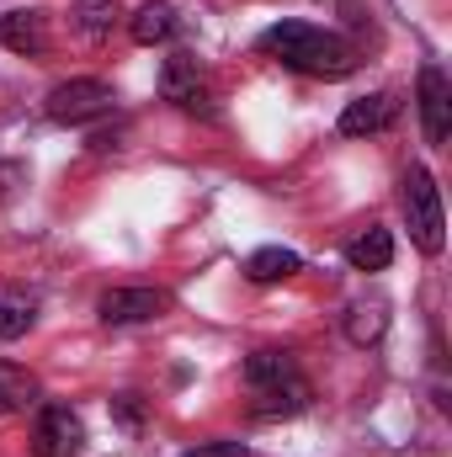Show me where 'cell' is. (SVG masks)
<instances>
[{"mask_svg": "<svg viewBox=\"0 0 452 457\" xmlns=\"http://www.w3.org/2000/svg\"><path fill=\"white\" fill-rule=\"evenodd\" d=\"M255 48L266 54V59H277L282 70H293V75H309V80H346L362 59H356V48L331 32V27H314V21H277V27H266L261 37H255Z\"/></svg>", "mask_w": 452, "mask_h": 457, "instance_id": "obj_1", "label": "cell"}, {"mask_svg": "<svg viewBox=\"0 0 452 457\" xmlns=\"http://www.w3.org/2000/svg\"><path fill=\"white\" fill-rule=\"evenodd\" d=\"M405 224H410V239L426 255H442V245H448V213H442L437 176L426 165H410L405 170Z\"/></svg>", "mask_w": 452, "mask_h": 457, "instance_id": "obj_2", "label": "cell"}, {"mask_svg": "<svg viewBox=\"0 0 452 457\" xmlns=\"http://www.w3.org/2000/svg\"><path fill=\"white\" fill-rule=\"evenodd\" d=\"M160 96L171 102V107H181V112L192 117H213V86H208V75L197 70V59L192 54H171L165 64H160Z\"/></svg>", "mask_w": 452, "mask_h": 457, "instance_id": "obj_3", "label": "cell"}, {"mask_svg": "<svg viewBox=\"0 0 452 457\" xmlns=\"http://www.w3.org/2000/svg\"><path fill=\"white\" fill-rule=\"evenodd\" d=\"M113 86L107 80H64V86H54L48 91V102H43V112L54 117V122H64V128H80V122H96V117L113 112Z\"/></svg>", "mask_w": 452, "mask_h": 457, "instance_id": "obj_4", "label": "cell"}, {"mask_svg": "<svg viewBox=\"0 0 452 457\" xmlns=\"http://www.w3.org/2000/svg\"><path fill=\"white\" fill-rule=\"evenodd\" d=\"M415 102H421V128H426V144L442 149L452 138V80L442 64H426L421 80H415Z\"/></svg>", "mask_w": 452, "mask_h": 457, "instance_id": "obj_5", "label": "cell"}, {"mask_svg": "<svg viewBox=\"0 0 452 457\" xmlns=\"http://www.w3.org/2000/svg\"><path fill=\"white\" fill-rule=\"evenodd\" d=\"M86 447V426L70 404H43L32 426V457H75Z\"/></svg>", "mask_w": 452, "mask_h": 457, "instance_id": "obj_6", "label": "cell"}, {"mask_svg": "<svg viewBox=\"0 0 452 457\" xmlns=\"http://www.w3.org/2000/svg\"><path fill=\"white\" fill-rule=\"evenodd\" d=\"M165 303L171 298L160 287H113V293H102L96 314H102V325H149L165 314Z\"/></svg>", "mask_w": 452, "mask_h": 457, "instance_id": "obj_7", "label": "cell"}, {"mask_svg": "<svg viewBox=\"0 0 452 457\" xmlns=\"http://www.w3.org/2000/svg\"><path fill=\"white\" fill-rule=\"evenodd\" d=\"M394 117H399V96L394 91H372V96H362V102H351L340 112V133L346 138H367V133H383Z\"/></svg>", "mask_w": 452, "mask_h": 457, "instance_id": "obj_8", "label": "cell"}, {"mask_svg": "<svg viewBox=\"0 0 452 457\" xmlns=\"http://www.w3.org/2000/svg\"><path fill=\"white\" fill-rule=\"evenodd\" d=\"M0 48L27 54V59L48 54V16L43 11H5L0 16Z\"/></svg>", "mask_w": 452, "mask_h": 457, "instance_id": "obj_9", "label": "cell"}, {"mask_svg": "<svg viewBox=\"0 0 452 457\" xmlns=\"http://www.w3.org/2000/svg\"><path fill=\"white\" fill-rule=\"evenodd\" d=\"M389 261H394V234L389 228H362L356 239H346V266L351 271H389Z\"/></svg>", "mask_w": 452, "mask_h": 457, "instance_id": "obj_10", "label": "cell"}, {"mask_svg": "<svg viewBox=\"0 0 452 457\" xmlns=\"http://www.w3.org/2000/svg\"><path fill=\"white\" fill-rule=\"evenodd\" d=\"M304 271V261H298V250H282V245H266V250H255L250 261H245V277L255 282V287H272V282H288V277H298Z\"/></svg>", "mask_w": 452, "mask_h": 457, "instance_id": "obj_11", "label": "cell"}, {"mask_svg": "<svg viewBox=\"0 0 452 457\" xmlns=\"http://www.w3.org/2000/svg\"><path fill=\"white\" fill-rule=\"evenodd\" d=\"M298 410H309V383H304V378H288V383H277V388H261L255 404H250V415H261V420L298 415Z\"/></svg>", "mask_w": 452, "mask_h": 457, "instance_id": "obj_12", "label": "cell"}, {"mask_svg": "<svg viewBox=\"0 0 452 457\" xmlns=\"http://www.w3.org/2000/svg\"><path fill=\"white\" fill-rule=\"evenodd\" d=\"M128 32H133V43H144V48L165 43V37L176 32V5H165V0H149V5H138V11L128 16Z\"/></svg>", "mask_w": 452, "mask_h": 457, "instance_id": "obj_13", "label": "cell"}, {"mask_svg": "<svg viewBox=\"0 0 452 457\" xmlns=\"http://www.w3.org/2000/svg\"><path fill=\"white\" fill-rule=\"evenodd\" d=\"M38 325V298L21 287H0V341H21Z\"/></svg>", "mask_w": 452, "mask_h": 457, "instance_id": "obj_14", "label": "cell"}, {"mask_svg": "<svg viewBox=\"0 0 452 457\" xmlns=\"http://www.w3.org/2000/svg\"><path fill=\"white\" fill-rule=\"evenodd\" d=\"M288 378H298V367H293V356L288 351H255V356H245V383L261 394V388H277V383H288Z\"/></svg>", "mask_w": 452, "mask_h": 457, "instance_id": "obj_15", "label": "cell"}, {"mask_svg": "<svg viewBox=\"0 0 452 457\" xmlns=\"http://www.w3.org/2000/svg\"><path fill=\"white\" fill-rule=\"evenodd\" d=\"M70 21H75L80 37L102 43V37H113V27L122 21V11H117V0H80V5L70 11Z\"/></svg>", "mask_w": 452, "mask_h": 457, "instance_id": "obj_16", "label": "cell"}, {"mask_svg": "<svg viewBox=\"0 0 452 457\" xmlns=\"http://www.w3.org/2000/svg\"><path fill=\"white\" fill-rule=\"evenodd\" d=\"M38 378L27 372V367H16V361H0V415H11V410H27V404H38Z\"/></svg>", "mask_w": 452, "mask_h": 457, "instance_id": "obj_17", "label": "cell"}, {"mask_svg": "<svg viewBox=\"0 0 452 457\" xmlns=\"http://www.w3.org/2000/svg\"><path fill=\"white\" fill-rule=\"evenodd\" d=\"M389 330V309L383 303H351L346 309V341L351 345H378Z\"/></svg>", "mask_w": 452, "mask_h": 457, "instance_id": "obj_18", "label": "cell"}, {"mask_svg": "<svg viewBox=\"0 0 452 457\" xmlns=\"http://www.w3.org/2000/svg\"><path fill=\"white\" fill-rule=\"evenodd\" d=\"M181 457H250V447L245 442H197L192 453H181Z\"/></svg>", "mask_w": 452, "mask_h": 457, "instance_id": "obj_19", "label": "cell"}]
</instances>
